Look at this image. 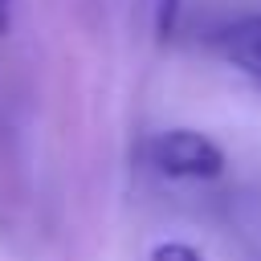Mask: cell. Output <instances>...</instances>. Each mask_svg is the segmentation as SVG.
<instances>
[{"label":"cell","instance_id":"6da1fadb","mask_svg":"<svg viewBox=\"0 0 261 261\" xmlns=\"http://www.w3.org/2000/svg\"><path fill=\"white\" fill-rule=\"evenodd\" d=\"M147 159H151L155 171H163L171 179H216V175H224V151L208 135L188 130V126L159 130L147 143Z\"/></svg>","mask_w":261,"mask_h":261},{"label":"cell","instance_id":"7a4b0ae2","mask_svg":"<svg viewBox=\"0 0 261 261\" xmlns=\"http://www.w3.org/2000/svg\"><path fill=\"white\" fill-rule=\"evenodd\" d=\"M212 49L237 65L241 73H249L253 82H261V16H241L232 24H224L212 37Z\"/></svg>","mask_w":261,"mask_h":261},{"label":"cell","instance_id":"3957f363","mask_svg":"<svg viewBox=\"0 0 261 261\" xmlns=\"http://www.w3.org/2000/svg\"><path fill=\"white\" fill-rule=\"evenodd\" d=\"M151 261H204V253L188 241H163L151 249Z\"/></svg>","mask_w":261,"mask_h":261},{"label":"cell","instance_id":"277c9868","mask_svg":"<svg viewBox=\"0 0 261 261\" xmlns=\"http://www.w3.org/2000/svg\"><path fill=\"white\" fill-rule=\"evenodd\" d=\"M175 12H179V0H159V8H155V33L159 37H167L175 29Z\"/></svg>","mask_w":261,"mask_h":261},{"label":"cell","instance_id":"5b68a950","mask_svg":"<svg viewBox=\"0 0 261 261\" xmlns=\"http://www.w3.org/2000/svg\"><path fill=\"white\" fill-rule=\"evenodd\" d=\"M8 8H12V0H0V37L8 33Z\"/></svg>","mask_w":261,"mask_h":261}]
</instances>
